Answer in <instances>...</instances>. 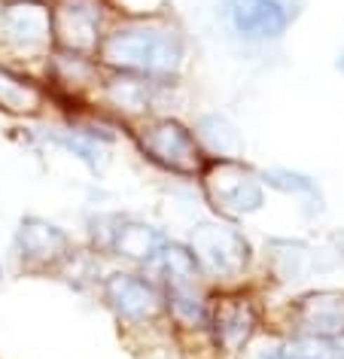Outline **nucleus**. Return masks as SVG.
Wrapping results in <instances>:
<instances>
[{
  "instance_id": "1",
  "label": "nucleus",
  "mask_w": 344,
  "mask_h": 359,
  "mask_svg": "<svg viewBox=\"0 0 344 359\" xmlns=\"http://www.w3.org/2000/svg\"><path fill=\"white\" fill-rule=\"evenodd\" d=\"M95 61L110 74L171 86L186 65V37L165 15H125L104 34Z\"/></svg>"
},
{
  "instance_id": "2",
  "label": "nucleus",
  "mask_w": 344,
  "mask_h": 359,
  "mask_svg": "<svg viewBox=\"0 0 344 359\" xmlns=\"http://www.w3.org/2000/svg\"><path fill=\"white\" fill-rule=\"evenodd\" d=\"M128 131L140 156L171 177L198 180L211 158L195 131L174 116H143L128 125Z\"/></svg>"
},
{
  "instance_id": "3",
  "label": "nucleus",
  "mask_w": 344,
  "mask_h": 359,
  "mask_svg": "<svg viewBox=\"0 0 344 359\" xmlns=\"http://www.w3.org/2000/svg\"><path fill=\"white\" fill-rule=\"evenodd\" d=\"M152 268H156V280L161 286V295H165L168 320H174L180 329L204 332L211 290H207V280L192 250L180 241H168Z\"/></svg>"
},
{
  "instance_id": "4",
  "label": "nucleus",
  "mask_w": 344,
  "mask_h": 359,
  "mask_svg": "<svg viewBox=\"0 0 344 359\" xmlns=\"http://www.w3.org/2000/svg\"><path fill=\"white\" fill-rule=\"evenodd\" d=\"M195 183L220 219L238 222L265 208V177L244 158H207Z\"/></svg>"
},
{
  "instance_id": "5",
  "label": "nucleus",
  "mask_w": 344,
  "mask_h": 359,
  "mask_svg": "<svg viewBox=\"0 0 344 359\" xmlns=\"http://www.w3.org/2000/svg\"><path fill=\"white\" fill-rule=\"evenodd\" d=\"M189 250H192L198 268H201L204 280L216 286L238 283L250 271L253 247L244 238V231L229 219H207L198 222L189 235Z\"/></svg>"
},
{
  "instance_id": "6",
  "label": "nucleus",
  "mask_w": 344,
  "mask_h": 359,
  "mask_svg": "<svg viewBox=\"0 0 344 359\" xmlns=\"http://www.w3.org/2000/svg\"><path fill=\"white\" fill-rule=\"evenodd\" d=\"M88 241L95 253L152 268L168 244V235L134 213H98L88 219Z\"/></svg>"
},
{
  "instance_id": "7",
  "label": "nucleus",
  "mask_w": 344,
  "mask_h": 359,
  "mask_svg": "<svg viewBox=\"0 0 344 359\" xmlns=\"http://www.w3.org/2000/svg\"><path fill=\"white\" fill-rule=\"evenodd\" d=\"M13 259L22 274H61L77 259V244L67 229L46 217H22L13 235Z\"/></svg>"
},
{
  "instance_id": "8",
  "label": "nucleus",
  "mask_w": 344,
  "mask_h": 359,
  "mask_svg": "<svg viewBox=\"0 0 344 359\" xmlns=\"http://www.w3.org/2000/svg\"><path fill=\"white\" fill-rule=\"evenodd\" d=\"M101 302L113 313V320L125 329H152L161 320H168L165 295L159 280L140 271H110L101 280Z\"/></svg>"
},
{
  "instance_id": "9",
  "label": "nucleus",
  "mask_w": 344,
  "mask_h": 359,
  "mask_svg": "<svg viewBox=\"0 0 344 359\" xmlns=\"http://www.w3.org/2000/svg\"><path fill=\"white\" fill-rule=\"evenodd\" d=\"M262 329V304L250 290L211 292L204 335L225 356L244 353Z\"/></svg>"
},
{
  "instance_id": "10",
  "label": "nucleus",
  "mask_w": 344,
  "mask_h": 359,
  "mask_svg": "<svg viewBox=\"0 0 344 359\" xmlns=\"http://www.w3.org/2000/svg\"><path fill=\"white\" fill-rule=\"evenodd\" d=\"M52 52L95 58L116 13L110 0H52Z\"/></svg>"
},
{
  "instance_id": "11",
  "label": "nucleus",
  "mask_w": 344,
  "mask_h": 359,
  "mask_svg": "<svg viewBox=\"0 0 344 359\" xmlns=\"http://www.w3.org/2000/svg\"><path fill=\"white\" fill-rule=\"evenodd\" d=\"M0 46L28 61L49 58L55 40L46 0H10L0 6Z\"/></svg>"
},
{
  "instance_id": "12",
  "label": "nucleus",
  "mask_w": 344,
  "mask_h": 359,
  "mask_svg": "<svg viewBox=\"0 0 344 359\" xmlns=\"http://www.w3.org/2000/svg\"><path fill=\"white\" fill-rule=\"evenodd\" d=\"M286 326L293 338L307 341H341L344 338V290H307L286 304Z\"/></svg>"
},
{
  "instance_id": "13",
  "label": "nucleus",
  "mask_w": 344,
  "mask_h": 359,
  "mask_svg": "<svg viewBox=\"0 0 344 359\" xmlns=\"http://www.w3.org/2000/svg\"><path fill=\"white\" fill-rule=\"evenodd\" d=\"M223 19L234 37L247 43L280 40L289 28V10L284 0H225Z\"/></svg>"
},
{
  "instance_id": "14",
  "label": "nucleus",
  "mask_w": 344,
  "mask_h": 359,
  "mask_svg": "<svg viewBox=\"0 0 344 359\" xmlns=\"http://www.w3.org/2000/svg\"><path fill=\"white\" fill-rule=\"evenodd\" d=\"M46 86L10 65H0V113L15 119H34L46 107Z\"/></svg>"
},
{
  "instance_id": "15",
  "label": "nucleus",
  "mask_w": 344,
  "mask_h": 359,
  "mask_svg": "<svg viewBox=\"0 0 344 359\" xmlns=\"http://www.w3.org/2000/svg\"><path fill=\"white\" fill-rule=\"evenodd\" d=\"M165 88V83H152L143 76H128V74H110L101 79V92L107 97V104L116 110L128 113V116H156L152 107L159 104V92Z\"/></svg>"
},
{
  "instance_id": "16",
  "label": "nucleus",
  "mask_w": 344,
  "mask_h": 359,
  "mask_svg": "<svg viewBox=\"0 0 344 359\" xmlns=\"http://www.w3.org/2000/svg\"><path fill=\"white\" fill-rule=\"evenodd\" d=\"M192 131L211 158H241V147H244L241 134L225 116H220V113L201 116Z\"/></svg>"
},
{
  "instance_id": "17",
  "label": "nucleus",
  "mask_w": 344,
  "mask_h": 359,
  "mask_svg": "<svg viewBox=\"0 0 344 359\" xmlns=\"http://www.w3.org/2000/svg\"><path fill=\"white\" fill-rule=\"evenodd\" d=\"M326 341H307V338H293L286 344H268L256 359H332L329 353H320Z\"/></svg>"
},
{
  "instance_id": "18",
  "label": "nucleus",
  "mask_w": 344,
  "mask_h": 359,
  "mask_svg": "<svg viewBox=\"0 0 344 359\" xmlns=\"http://www.w3.org/2000/svg\"><path fill=\"white\" fill-rule=\"evenodd\" d=\"M116 13L125 15H161L168 0H110Z\"/></svg>"
},
{
  "instance_id": "19",
  "label": "nucleus",
  "mask_w": 344,
  "mask_h": 359,
  "mask_svg": "<svg viewBox=\"0 0 344 359\" xmlns=\"http://www.w3.org/2000/svg\"><path fill=\"white\" fill-rule=\"evenodd\" d=\"M341 70H344V58H341Z\"/></svg>"
},
{
  "instance_id": "20",
  "label": "nucleus",
  "mask_w": 344,
  "mask_h": 359,
  "mask_svg": "<svg viewBox=\"0 0 344 359\" xmlns=\"http://www.w3.org/2000/svg\"><path fill=\"white\" fill-rule=\"evenodd\" d=\"M0 277H4V268H0Z\"/></svg>"
},
{
  "instance_id": "21",
  "label": "nucleus",
  "mask_w": 344,
  "mask_h": 359,
  "mask_svg": "<svg viewBox=\"0 0 344 359\" xmlns=\"http://www.w3.org/2000/svg\"><path fill=\"white\" fill-rule=\"evenodd\" d=\"M4 4H10V0H4Z\"/></svg>"
}]
</instances>
